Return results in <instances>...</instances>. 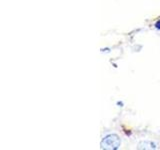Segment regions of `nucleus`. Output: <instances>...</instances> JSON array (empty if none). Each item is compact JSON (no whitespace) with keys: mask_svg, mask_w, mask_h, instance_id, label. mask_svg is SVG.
I'll use <instances>...</instances> for the list:
<instances>
[{"mask_svg":"<svg viewBox=\"0 0 160 150\" xmlns=\"http://www.w3.org/2000/svg\"><path fill=\"white\" fill-rule=\"evenodd\" d=\"M117 105L120 107H123V103L122 102H117Z\"/></svg>","mask_w":160,"mask_h":150,"instance_id":"obj_4","label":"nucleus"},{"mask_svg":"<svg viewBox=\"0 0 160 150\" xmlns=\"http://www.w3.org/2000/svg\"><path fill=\"white\" fill-rule=\"evenodd\" d=\"M155 28L156 29H158V30H160V19L158 20V21L155 23Z\"/></svg>","mask_w":160,"mask_h":150,"instance_id":"obj_3","label":"nucleus"},{"mask_svg":"<svg viewBox=\"0 0 160 150\" xmlns=\"http://www.w3.org/2000/svg\"><path fill=\"white\" fill-rule=\"evenodd\" d=\"M139 148H148V149H155L156 148V144L155 143H152V142H147V141H145V142H142V143H140L139 144Z\"/></svg>","mask_w":160,"mask_h":150,"instance_id":"obj_2","label":"nucleus"},{"mask_svg":"<svg viewBox=\"0 0 160 150\" xmlns=\"http://www.w3.org/2000/svg\"><path fill=\"white\" fill-rule=\"evenodd\" d=\"M120 144H121V141L117 134H108L102 139L101 148L115 150L120 147Z\"/></svg>","mask_w":160,"mask_h":150,"instance_id":"obj_1","label":"nucleus"}]
</instances>
